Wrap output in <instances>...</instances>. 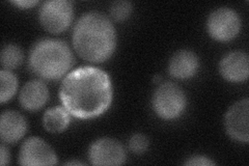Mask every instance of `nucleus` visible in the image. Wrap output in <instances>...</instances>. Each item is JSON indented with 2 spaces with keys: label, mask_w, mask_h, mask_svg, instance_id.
Instances as JSON below:
<instances>
[{
  "label": "nucleus",
  "mask_w": 249,
  "mask_h": 166,
  "mask_svg": "<svg viewBox=\"0 0 249 166\" xmlns=\"http://www.w3.org/2000/svg\"><path fill=\"white\" fill-rule=\"evenodd\" d=\"M59 98L67 111L80 120L103 114L112 101L109 75L95 67L78 68L62 81Z\"/></svg>",
  "instance_id": "obj_1"
},
{
  "label": "nucleus",
  "mask_w": 249,
  "mask_h": 166,
  "mask_svg": "<svg viewBox=\"0 0 249 166\" xmlns=\"http://www.w3.org/2000/svg\"><path fill=\"white\" fill-rule=\"evenodd\" d=\"M76 52L90 62H103L110 58L116 45L115 29L105 15L90 12L77 21L73 31Z\"/></svg>",
  "instance_id": "obj_2"
},
{
  "label": "nucleus",
  "mask_w": 249,
  "mask_h": 166,
  "mask_svg": "<svg viewBox=\"0 0 249 166\" xmlns=\"http://www.w3.org/2000/svg\"><path fill=\"white\" fill-rule=\"evenodd\" d=\"M74 64L73 54L61 39L43 38L36 42L29 53V67L41 78L56 80Z\"/></svg>",
  "instance_id": "obj_3"
},
{
  "label": "nucleus",
  "mask_w": 249,
  "mask_h": 166,
  "mask_svg": "<svg viewBox=\"0 0 249 166\" xmlns=\"http://www.w3.org/2000/svg\"><path fill=\"white\" fill-rule=\"evenodd\" d=\"M153 108L163 120H174L182 114L186 107V96L181 88L167 82L158 86L153 96Z\"/></svg>",
  "instance_id": "obj_4"
},
{
  "label": "nucleus",
  "mask_w": 249,
  "mask_h": 166,
  "mask_svg": "<svg viewBox=\"0 0 249 166\" xmlns=\"http://www.w3.org/2000/svg\"><path fill=\"white\" fill-rule=\"evenodd\" d=\"M73 3L69 0L46 1L40 7L38 17L43 27L51 34L65 31L73 20Z\"/></svg>",
  "instance_id": "obj_5"
},
{
  "label": "nucleus",
  "mask_w": 249,
  "mask_h": 166,
  "mask_svg": "<svg viewBox=\"0 0 249 166\" xmlns=\"http://www.w3.org/2000/svg\"><path fill=\"white\" fill-rule=\"evenodd\" d=\"M207 26L209 35L216 41L228 42L239 34L241 21L235 11L220 7L209 16Z\"/></svg>",
  "instance_id": "obj_6"
},
{
  "label": "nucleus",
  "mask_w": 249,
  "mask_h": 166,
  "mask_svg": "<svg viewBox=\"0 0 249 166\" xmlns=\"http://www.w3.org/2000/svg\"><path fill=\"white\" fill-rule=\"evenodd\" d=\"M19 163L21 165H54L57 157L52 148L38 137L26 139L20 148Z\"/></svg>",
  "instance_id": "obj_7"
},
{
  "label": "nucleus",
  "mask_w": 249,
  "mask_h": 166,
  "mask_svg": "<svg viewBox=\"0 0 249 166\" xmlns=\"http://www.w3.org/2000/svg\"><path fill=\"white\" fill-rule=\"evenodd\" d=\"M89 158L92 165H121L126 160V153L119 141L101 138L90 146Z\"/></svg>",
  "instance_id": "obj_8"
},
{
  "label": "nucleus",
  "mask_w": 249,
  "mask_h": 166,
  "mask_svg": "<svg viewBox=\"0 0 249 166\" xmlns=\"http://www.w3.org/2000/svg\"><path fill=\"white\" fill-rule=\"evenodd\" d=\"M249 102L243 99L235 103L225 115V129L229 135L237 141H249Z\"/></svg>",
  "instance_id": "obj_9"
},
{
  "label": "nucleus",
  "mask_w": 249,
  "mask_h": 166,
  "mask_svg": "<svg viewBox=\"0 0 249 166\" xmlns=\"http://www.w3.org/2000/svg\"><path fill=\"white\" fill-rule=\"evenodd\" d=\"M221 76L231 82L245 81L249 75L248 55L242 51L229 53L219 65Z\"/></svg>",
  "instance_id": "obj_10"
},
{
  "label": "nucleus",
  "mask_w": 249,
  "mask_h": 166,
  "mask_svg": "<svg viewBox=\"0 0 249 166\" xmlns=\"http://www.w3.org/2000/svg\"><path fill=\"white\" fill-rule=\"evenodd\" d=\"M27 123L22 114L6 110L0 117V137L6 144H15L25 135Z\"/></svg>",
  "instance_id": "obj_11"
},
{
  "label": "nucleus",
  "mask_w": 249,
  "mask_h": 166,
  "mask_svg": "<svg viewBox=\"0 0 249 166\" xmlns=\"http://www.w3.org/2000/svg\"><path fill=\"white\" fill-rule=\"evenodd\" d=\"M49 97V92L45 83L40 80L27 82L20 92V104L28 111L41 109Z\"/></svg>",
  "instance_id": "obj_12"
},
{
  "label": "nucleus",
  "mask_w": 249,
  "mask_h": 166,
  "mask_svg": "<svg viewBox=\"0 0 249 166\" xmlns=\"http://www.w3.org/2000/svg\"><path fill=\"white\" fill-rule=\"evenodd\" d=\"M198 58L189 50H181L171 57L168 66L169 74L177 79H188L196 74Z\"/></svg>",
  "instance_id": "obj_13"
},
{
  "label": "nucleus",
  "mask_w": 249,
  "mask_h": 166,
  "mask_svg": "<svg viewBox=\"0 0 249 166\" xmlns=\"http://www.w3.org/2000/svg\"><path fill=\"white\" fill-rule=\"evenodd\" d=\"M70 124V113L65 107L56 106L47 110L43 117L45 129L51 133L62 132Z\"/></svg>",
  "instance_id": "obj_14"
},
{
  "label": "nucleus",
  "mask_w": 249,
  "mask_h": 166,
  "mask_svg": "<svg viewBox=\"0 0 249 166\" xmlns=\"http://www.w3.org/2000/svg\"><path fill=\"white\" fill-rule=\"evenodd\" d=\"M0 102L4 104L10 101L14 96L18 88V79L10 70L0 71Z\"/></svg>",
  "instance_id": "obj_15"
},
{
  "label": "nucleus",
  "mask_w": 249,
  "mask_h": 166,
  "mask_svg": "<svg viewBox=\"0 0 249 166\" xmlns=\"http://www.w3.org/2000/svg\"><path fill=\"white\" fill-rule=\"evenodd\" d=\"M23 61V52L20 47L10 44L2 48L1 65L5 70H13L18 68Z\"/></svg>",
  "instance_id": "obj_16"
},
{
  "label": "nucleus",
  "mask_w": 249,
  "mask_h": 166,
  "mask_svg": "<svg viewBox=\"0 0 249 166\" xmlns=\"http://www.w3.org/2000/svg\"><path fill=\"white\" fill-rule=\"evenodd\" d=\"M132 10H133V6L131 2L120 0V1L113 2L110 6V15L116 21H124L129 18Z\"/></svg>",
  "instance_id": "obj_17"
},
{
  "label": "nucleus",
  "mask_w": 249,
  "mask_h": 166,
  "mask_svg": "<svg viewBox=\"0 0 249 166\" xmlns=\"http://www.w3.org/2000/svg\"><path fill=\"white\" fill-rule=\"evenodd\" d=\"M129 148L135 154H142L149 148V139L143 134H134L129 140Z\"/></svg>",
  "instance_id": "obj_18"
},
{
  "label": "nucleus",
  "mask_w": 249,
  "mask_h": 166,
  "mask_svg": "<svg viewBox=\"0 0 249 166\" xmlns=\"http://www.w3.org/2000/svg\"><path fill=\"white\" fill-rule=\"evenodd\" d=\"M185 165H191V166H209V165H215V162L212 161L210 158L201 155H196L190 157L188 160L185 162Z\"/></svg>",
  "instance_id": "obj_19"
},
{
  "label": "nucleus",
  "mask_w": 249,
  "mask_h": 166,
  "mask_svg": "<svg viewBox=\"0 0 249 166\" xmlns=\"http://www.w3.org/2000/svg\"><path fill=\"white\" fill-rule=\"evenodd\" d=\"M16 6H19L20 9H30L38 3L36 0H17V1H12Z\"/></svg>",
  "instance_id": "obj_20"
},
{
  "label": "nucleus",
  "mask_w": 249,
  "mask_h": 166,
  "mask_svg": "<svg viewBox=\"0 0 249 166\" xmlns=\"http://www.w3.org/2000/svg\"><path fill=\"white\" fill-rule=\"evenodd\" d=\"M10 162V153L4 145L0 146V164L5 165Z\"/></svg>",
  "instance_id": "obj_21"
},
{
  "label": "nucleus",
  "mask_w": 249,
  "mask_h": 166,
  "mask_svg": "<svg viewBox=\"0 0 249 166\" xmlns=\"http://www.w3.org/2000/svg\"><path fill=\"white\" fill-rule=\"evenodd\" d=\"M66 165H83V163L79 161H69L66 162Z\"/></svg>",
  "instance_id": "obj_22"
}]
</instances>
